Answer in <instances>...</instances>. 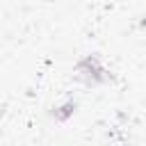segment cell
<instances>
[{
  "label": "cell",
  "mask_w": 146,
  "mask_h": 146,
  "mask_svg": "<svg viewBox=\"0 0 146 146\" xmlns=\"http://www.w3.org/2000/svg\"><path fill=\"white\" fill-rule=\"evenodd\" d=\"M75 73L89 87H98V84H105V82L112 80V73L103 66V62H100L98 55H84L82 59H78Z\"/></svg>",
  "instance_id": "obj_1"
},
{
  "label": "cell",
  "mask_w": 146,
  "mask_h": 146,
  "mask_svg": "<svg viewBox=\"0 0 146 146\" xmlns=\"http://www.w3.org/2000/svg\"><path fill=\"white\" fill-rule=\"evenodd\" d=\"M75 100H66V103H62V105H57L52 112H50V116L57 121V123H66L73 114H75Z\"/></svg>",
  "instance_id": "obj_2"
}]
</instances>
